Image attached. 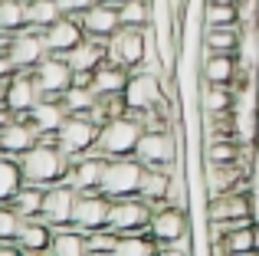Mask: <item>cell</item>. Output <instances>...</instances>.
<instances>
[{
	"instance_id": "36",
	"label": "cell",
	"mask_w": 259,
	"mask_h": 256,
	"mask_svg": "<svg viewBox=\"0 0 259 256\" xmlns=\"http://www.w3.org/2000/svg\"><path fill=\"white\" fill-rule=\"evenodd\" d=\"M23 217L13 210V204H0V240H17Z\"/></svg>"
},
{
	"instance_id": "38",
	"label": "cell",
	"mask_w": 259,
	"mask_h": 256,
	"mask_svg": "<svg viewBox=\"0 0 259 256\" xmlns=\"http://www.w3.org/2000/svg\"><path fill=\"white\" fill-rule=\"evenodd\" d=\"M56 4H59V10H63V13H76V17H79V13H82L85 7H92L95 0H56Z\"/></svg>"
},
{
	"instance_id": "28",
	"label": "cell",
	"mask_w": 259,
	"mask_h": 256,
	"mask_svg": "<svg viewBox=\"0 0 259 256\" xmlns=\"http://www.w3.org/2000/svg\"><path fill=\"white\" fill-rule=\"evenodd\" d=\"M200 20L203 26H243V13L236 0H203Z\"/></svg>"
},
{
	"instance_id": "18",
	"label": "cell",
	"mask_w": 259,
	"mask_h": 256,
	"mask_svg": "<svg viewBox=\"0 0 259 256\" xmlns=\"http://www.w3.org/2000/svg\"><path fill=\"white\" fill-rule=\"evenodd\" d=\"M200 79H207V82H220V86L240 82L243 69H240L236 53H207V56H200Z\"/></svg>"
},
{
	"instance_id": "15",
	"label": "cell",
	"mask_w": 259,
	"mask_h": 256,
	"mask_svg": "<svg viewBox=\"0 0 259 256\" xmlns=\"http://www.w3.org/2000/svg\"><path fill=\"white\" fill-rule=\"evenodd\" d=\"M79 20H82L85 36H99V39H108L121 26L118 4H108V0H95L92 7H85V10L79 13Z\"/></svg>"
},
{
	"instance_id": "9",
	"label": "cell",
	"mask_w": 259,
	"mask_h": 256,
	"mask_svg": "<svg viewBox=\"0 0 259 256\" xmlns=\"http://www.w3.org/2000/svg\"><path fill=\"white\" fill-rule=\"evenodd\" d=\"M33 82L39 86L46 99H63V92L72 86V66L66 63V56H56V53H46L36 66H33Z\"/></svg>"
},
{
	"instance_id": "8",
	"label": "cell",
	"mask_w": 259,
	"mask_h": 256,
	"mask_svg": "<svg viewBox=\"0 0 259 256\" xmlns=\"http://www.w3.org/2000/svg\"><path fill=\"white\" fill-rule=\"evenodd\" d=\"M148 224H151V207L138 194L112 200V210H108V230L112 233H148Z\"/></svg>"
},
{
	"instance_id": "33",
	"label": "cell",
	"mask_w": 259,
	"mask_h": 256,
	"mask_svg": "<svg viewBox=\"0 0 259 256\" xmlns=\"http://www.w3.org/2000/svg\"><path fill=\"white\" fill-rule=\"evenodd\" d=\"M118 17L121 26H151L154 7L151 0H125V4H118Z\"/></svg>"
},
{
	"instance_id": "34",
	"label": "cell",
	"mask_w": 259,
	"mask_h": 256,
	"mask_svg": "<svg viewBox=\"0 0 259 256\" xmlns=\"http://www.w3.org/2000/svg\"><path fill=\"white\" fill-rule=\"evenodd\" d=\"M95 102H99V92L92 89V86H69V89L63 92V105L69 115H76V112H92Z\"/></svg>"
},
{
	"instance_id": "10",
	"label": "cell",
	"mask_w": 259,
	"mask_h": 256,
	"mask_svg": "<svg viewBox=\"0 0 259 256\" xmlns=\"http://www.w3.org/2000/svg\"><path fill=\"white\" fill-rule=\"evenodd\" d=\"M46 53L50 50H46L43 33L33 30V26H23V30L10 33V39H7V56H10V63H13L17 72H33V66H36Z\"/></svg>"
},
{
	"instance_id": "26",
	"label": "cell",
	"mask_w": 259,
	"mask_h": 256,
	"mask_svg": "<svg viewBox=\"0 0 259 256\" xmlns=\"http://www.w3.org/2000/svg\"><path fill=\"white\" fill-rule=\"evenodd\" d=\"M243 39V26H203L200 56L207 53H236Z\"/></svg>"
},
{
	"instance_id": "11",
	"label": "cell",
	"mask_w": 259,
	"mask_h": 256,
	"mask_svg": "<svg viewBox=\"0 0 259 256\" xmlns=\"http://www.w3.org/2000/svg\"><path fill=\"white\" fill-rule=\"evenodd\" d=\"M76 197H79V191H76V187H69L66 181L50 184V187H46V194H43V210H39V220H43V224H50V227L72 224Z\"/></svg>"
},
{
	"instance_id": "1",
	"label": "cell",
	"mask_w": 259,
	"mask_h": 256,
	"mask_svg": "<svg viewBox=\"0 0 259 256\" xmlns=\"http://www.w3.org/2000/svg\"><path fill=\"white\" fill-rule=\"evenodd\" d=\"M20 171H23L26 184L36 187H50L66 181V171H69V158L59 151V145L53 141V135H39V141L30 148V151L20 154Z\"/></svg>"
},
{
	"instance_id": "39",
	"label": "cell",
	"mask_w": 259,
	"mask_h": 256,
	"mask_svg": "<svg viewBox=\"0 0 259 256\" xmlns=\"http://www.w3.org/2000/svg\"><path fill=\"white\" fill-rule=\"evenodd\" d=\"M13 63H10V56H7V50H0V79H10L13 76Z\"/></svg>"
},
{
	"instance_id": "40",
	"label": "cell",
	"mask_w": 259,
	"mask_h": 256,
	"mask_svg": "<svg viewBox=\"0 0 259 256\" xmlns=\"http://www.w3.org/2000/svg\"><path fill=\"white\" fill-rule=\"evenodd\" d=\"M108 4H125V0H108Z\"/></svg>"
},
{
	"instance_id": "12",
	"label": "cell",
	"mask_w": 259,
	"mask_h": 256,
	"mask_svg": "<svg viewBox=\"0 0 259 256\" xmlns=\"http://www.w3.org/2000/svg\"><path fill=\"white\" fill-rule=\"evenodd\" d=\"M108 210H112V200L102 191H82L76 197V210H72V224L79 230L92 233V230H105L108 227Z\"/></svg>"
},
{
	"instance_id": "20",
	"label": "cell",
	"mask_w": 259,
	"mask_h": 256,
	"mask_svg": "<svg viewBox=\"0 0 259 256\" xmlns=\"http://www.w3.org/2000/svg\"><path fill=\"white\" fill-rule=\"evenodd\" d=\"M128 79H132V69H128V66L115 63V59H105V63H99L92 69V89L99 92V96H121Z\"/></svg>"
},
{
	"instance_id": "13",
	"label": "cell",
	"mask_w": 259,
	"mask_h": 256,
	"mask_svg": "<svg viewBox=\"0 0 259 256\" xmlns=\"http://www.w3.org/2000/svg\"><path fill=\"white\" fill-rule=\"evenodd\" d=\"M43 39H46V50L56 53V56H66L72 46H79L85 39V30H82V20L76 13H63L53 26L43 30Z\"/></svg>"
},
{
	"instance_id": "7",
	"label": "cell",
	"mask_w": 259,
	"mask_h": 256,
	"mask_svg": "<svg viewBox=\"0 0 259 256\" xmlns=\"http://www.w3.org/2000/svg\"><path fill=\"white\" fill-rule=\"evenodd\" d=\"M135 158L145 167H177L181 164V135L174 128L167 132H141L135 145Z\"/></svg>"
},
{
	"instance_id": "17",
	"label": "cell",
	"mask_w": 259,
	"mask_h": 256,
	"mask_svg": "<svg viewBox=\"0 0 259 256\" xmlns=\"http://www.w3.org/2000/svg\"><path fill=\"white\" fill-rule=\"evenodd\" d=\"M43 99L39 86L33 82L30 72H13V79L7 82V96H4V105L13 112V115H26L33 105Z\"/></svg>"
},
{
	"instance_id": "14",
	"label": "cell",
	"mask_w": 259,
	"mask_h": 256,
	"mask_svg": "<svg viewBox=\"0 0 259 256\" xmlns=\"http://www.w3.org/2000/svg\"><path fill=\"white\" fill-rule=\"evenodd\" d=\"M148 233H151L154 243H167V240L181 237V233H190V210L184 207H161V210L151 214V224H148Z\"/></svg>"
},
{
	"instance_id": "5",
	"label": "cell",
	"mask_w": 259,
	"mask_h": 256,
	"mask_svg": "<svg viewBox=\"0 0 259 256\" xmlns=\"http://www.w3.org/2000/svg\"><path fill=\"white\" fill-rule=\"evenodd\" d=\"M141 178H145V164H141L135 154H125V158H105V171H102L99 191L105 194L108 200L135 197L138 187H141Z\"/></svg>"
},
{
	"instance_id": "27",
	"label": "cell",
	"mask_w": 259,
	"mask_h": 256,
	"mask_svg": "<svg viewBox=\"0 0 259 256\" xmlns=\"http://www.w3.org/2000/svg\"><path fill=\"white\" fill-rule=\"evenodd\" d=\"M46 256H85V230H79L76 224L53 227V240Z\"/></svg>"
},
{
	"instance_id": "3",
	"label": "cell",
	"mask_w": 259,
	"mask_h": 256,
	"mask_svg": "<svg viewBox=\"0 0 259 256\" xmlns=\"http://www.w3.org/2000/svg\"><path fill=\"white\" fill-rule=\"evenodd\" d=\"M164 96H174V86H171V79L161 76L158 69H151V66H138V69H132V79H128L125 92H121L128 112L154 109Z\"/></svg>"
},
{
	"instance_id": "30",
	"label": "cell",
	"mask_w": 259,
	"mask_h": 256,
	"mask_svg": "<svg viewBox=\"0 0 259 256\" xmlns=\"http://www.w3.org/2000/svg\"><path fill=\"white\" fill-rule=\"evenodd\" d=\"M43 194H46V187H36V184H26L23 181V187L13 194L10 204H13V210H17L23 220H36L39 210H43Z\"/></svg>"
},
{
	"instance_id": "37",
	"label": "cell",
	"mask_w": 259,
	"mask_h": 256,
	"mask_svg": "<svg viewBox=\"0 0 259 256\" xmlns=\"http://www.w3.org/2000/svg\"><path fill=\"white\" fill-rule=\"evenodd\" d=\"M158 253H164V256H190L194 253V237H190V233H181V237L167 240V243H158Z\"/></svg>"
},
{
	"instance_id": "25",
	"label": "cell",
	"mask_w": 259,
	"mask_h": 256,
	"mask_svg": "<svg viewBox=\"0 0 259 256\" xmlns=\"http://www.w3.org/2000/svg\"><path fill=\"white\" fill-rule=\"evenodd\" d=\"M213 253H236V256H246V253H259V230H256V220H246V224L233 227L220 243L213 246Z\"/></svg>"
},
{
	"instance_id": "29",
	"label": "cell",
	"mask_w": 259,
	"mask_h": 256,
	"mask_svg": "<svg viewBox=\"0 0 259 256\" xmlns=\"http://www.w3.org/2000/svg\"><path fill=\"white\" fill-rule=\"evenodd\" d=\"M23 187V171H20V158L0 151V204H10L13 194Z\"/></svg>"
},
{
	"instance_id": "21",
	"label": "cell",
	"mask_w": 259,
	"mask_h": 256,
	"mask_svg": "<svg viewBox=\"0 0 259 256\" xmlns=\"http://www.w3.org/2000/svg\"><path fill=\"white\" fill-rule=\"evenodd\" d=\"M50 240H53V227L36 217V220H23V227H20L13 243H17V250L23 256H46Z\"/></svg>"
},
{
	"instance_id": "16",
	"label": "cell",
	"mask_w": 259,
	"mask_h": 256,
	"mask_svg": "<svg viewBox=\"0 0 259 256\" xmlns=\"http://www.w3.org/2000/svg\"><path fill=\"white\" fill-rule=\"evenodd\" d=\"M39 141V132L33 128V122L26 115H13L10 122L0 128V151L10 154V158H20L23 151H30Z\"/></svg>"
},
{
	"instance_id": "35",
	"label": "cell",
	"mask_w": 259,
	"mask_h": 256,
	"mask_svg": "<svg viewBox=\"0 0 259 256\" xmlns=\"http://www.w3.org/2000/svg\"><path fill=\"white\" fill-rule=\"evenodd\" d=\"M26 26V0H0V30L17 33Z\"/></svg>"
},
{
	"instance_id": "2",
	"label": "cell",
	"mask_w": 259,
	"mask_h": 256,
	"mask_svg": "<svg viewBox=\"0 0 259 256\" xmlns=\"http://www.w3.org/2000/svg\"><path fill=\"white\" fill-rule=\"evenodd\" d=\"M141 132H145V128H141L135 112L115 115L99 128V138H95L92 151L102 154V158H125V154H135V145H138Z\"/></svg>"
},
{
	"instance_id": "22",
	"label": "cell",
	"mask_w": 259,
	"mask_h": 256,
	"mask_svg": "<svg viewBox=\"0 0 259 256\" xmlns=\"http://www.w3.org/2000/svg\"><path fill=\"white\" fill-rule=\"evenodd\" d=\"M233 105H236L233 86H220V82L200 79V92H197V109L200 112H207V115H223V112H233Z\"/></svg>"
},
{
	"instance_id": "23",
	"label": "cell",
	"mask_w": 259,
	"mask_h": 256,
	"mask_svg": "<svg viewBox=\"0 0 259 256\" xmlns=\"http://www.w3.org/2000/svg\"><path fill=\"white\" fill-rule=\"evenodd\" d=\"M66 115H69V112H66L63 99H46V96L26 112V118L33 122V128H36L39 135H56V128L66 122Z\"/></svg>"
},
{
	"instance_id": "31",
	"label": "cell",
	"mask_w": 259,
	"mask_h": 256,
	"mask_svg": "<svg viewBox=\"0 0 259 256\" xmlns=\"http://www.w3.org/2000/svg\"><path fill=\"white\" fill-rule=\"evenodd\" d=\"M158 253V243L151 233H118L112 246V256H151Z\"/></svg>"
},
{
	"instance_id": "6",
	"label": "cell",
	"mask_w": 259,
	"mask_h": 256,
	"mask_svg": "<svg viewBox=\"0 0 259 256\" xmlns=\"http://www.w3.org/2000/svg\"><path fill=\"white\" fill-rule=\"evenodd\" d=\"M99 122H95L89 112H76V115H66V122L56 128L53 141L59 145V151L72 161H79L82 154H89L95 148V138H99Z\"/></svg>"
},
{
	"instance_id": "24",
	"label": "cell",
	"mask_w": 259,
	"mask_h": 256,
	"mask_svg": "<svg viewBox=\"0 0 259 256\" xmlns=\"http://www.w3.org/2000/svg\"><path fill=\"white\" fill-rule=\"evenodd\" d=\"M108 59V39H99V36H85L79 46H72L69 53H66V63L72 66V69H85L92 72L99 63H105Z\"/></svg>"
},
{
	"instance_id": "19",
	"label": "cell",
	"mask_w": 259,
	"mask_h": 256,
	"mask_svg": "<svg viewBox=\"0 0 259 256\" xmlns=\"http://www.w3.org/2000/svg\"><path fill=\"white\" fill-rule=\"evenodd\" d=\"M102 171H105V158L95 154V151H89V154H82L79 161L69 164V171H66V184L76 187L79 194H82V191H99Z\"/></svg>"
},
{
	"instance_id": "32",
	"label": "cell",
	"mask_w": 259,
	"mask_h": 256,
	"mask_svg": "<svg viewBox=\"0 0 259 256\" xmlns=\"http://www.w3.org/2000/svg\"><path fill=\"white\" fill-rule=\"evenodd\" d=\"M59 17H63V10H59L56 0H26V26H33V30L43 33Z\"/></svg>"
},
{
	"instance_id": "4",
	"label": "cell",
	"mask_w": 259,
	"mask_h": 256,
	"mask_svg": "<svg viewBox=\"0 0 259 256\" xmlns=\"http://www.w3.org/2000/svg\"><path fill=\"white\" fill-rule=\"evenodd\" d=\"M151 26H118V30L108 36V59L128 66V69H138L145 63H154L151 56Z\"/></svg>"
}]
</instances>
